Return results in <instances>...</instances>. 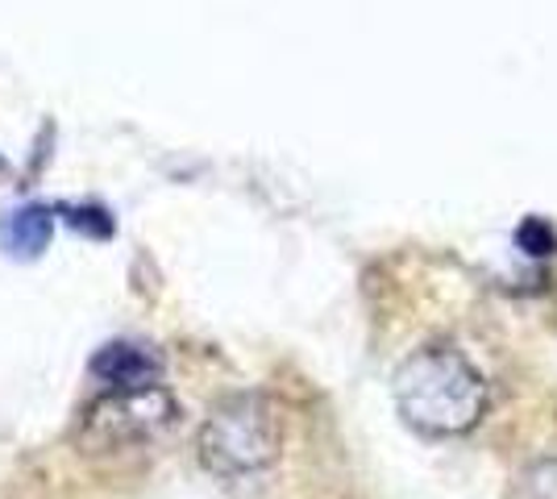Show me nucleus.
I'll list each match as a JSON object with an SVG mask.
<instances>
[{
  "mask_svg": "<svg viewBox=\"0 0 557 499\" xmlns=\"http://www.w3.org/2000/svg\"><path fill=\"white\" fill-rule=\"evenodd\" d=\"M278 453V416L262 396H230L200 428V462L212 475L242 478L271 466Z\"/></svg>",
  "mask_w": 557,
  "mask_h": 499,
  "instance_id": "f03ea898",
  "label": "nucleus"
},
{
  "mask_svg": "<svg viewBox=\"0 0 557 499\" xmlns=\"http://www.w3.org/2000/svg\"><path fill=\"white\" fill-rule=\"evenodd\" d=\"M180 404L166 396L163 387H125L100 396L84 412V446L88 450H141L150 441H159L166 428L175 425Z\"/></svg>",
  "mask_w": 557,
  "mask_h": 499,
  "instance_id": "7ed1b4c3",
  "label": "nucleus"
},
{
  "mask_svg": "<svg viewBox=\"0 0 557 499\" xmlns=\"http://www.w3.org/2000/svg\"><path fill=\"white\" fill-rule=\"evenodd\" d=\"M395 408L417 433L429 437H458L479 425L487 408L483 375L449 346L417 350L395 371Z\"/></svg>",
  "mask_w": 557,
  "mask_h": 499,
  "instance_id": "f257e3e1",
  "label": "nucleus"
},
{
  "mask_svg": "<svg viewBox=\"0 0 557 499\" xmlns=\"http://www.w3.org/2000/svg\"><path fill=\"white\" fill-rule=\"evenodd\" d=\"M50 229H54V216L42 204H25L17 213H9L0 221V246L17 259H34L42 254L50 241Z\"/></svg>",
  "mask_w": 557,
  "mask_h": 499,
  "instance_id": "39448f33",
  "label": "nucleus"
},
{
  "mask_svg": "<svg viewBox=\"0 0 557 499\" xmlns=\"http://www.w3.org/2000/svg\"><path fill=\"white\" fill-rule=\"evenodd\" d=\"M88 371H92L100 383H109L113 391H125V387H154L159 375H163V358L154 354L150 346L113 341V346L96 350Z\"/></svg>",
  "mask_w": 557,
  "mask_h": 499,
  "instance_id": "20e7f679",
  "label": "nucleus"
}]
</instances>
